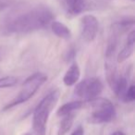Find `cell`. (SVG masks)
I'll use <instances>...</instances> for the list:
<instances>
[{
    "mask_svg": "<svg viewBox=\"0 0 135 135\" xmlns=\"http://www.w3.org/2000/svg\"><path fill=\"white\" fill-rule=\"evenodd\" d=\"M104 89V84L99 78H88L76 85L74 93L78 97L90 102L99 97Z\"/></svg>",
    "mask_w": 135,
    "mask_h": 135,
    "instance_id": "obj_5",
    "label": "cell"
},
{
    "mask_svg": "<svg viewBox=\"0 0 135 135\" xmlns=\"http://www.w3.org/2000/svg\"><path fill=\"white\" fill-rule=\"evenodd\" d=\"M71 135H84V129L81 126H79L75 131L72 132Z\"/></svg>",
    "mask_w": 135,
    "mask_h": 135,
    "instance_id": "obj_16",
    "label": "cell"
},
{
    "mask_svg": "<svg viewBox=\"0 0 135 135\" xmlns=\"http://www.w3.org/2000/svg\"><path fill=\"white\" fill-rule=\"evenodd\" d=\"M54 21V14L45 6H36L11 14L5 21L3 31L7 33H29L46 28Z\"/></svg>",
    "mask_w": 135,
    "mask_h": 135,
    "instance_id": "obj_1",
    "label": "cell"
},
{
    "mask_svg": "<svg viewBox=\"0 0 135 135\" xmlns=\"http://www.w3.org/2000/svg\"><path fill=\"white\" fill-rule=\"evenodd\" d=\"M63 6L68 14L77 16L91 9L92 3L89 0H62Z\"/></svg>",
    "mask_w": 135,
    "mask_h": 135,
    "instance_id": "obj_7",
    "label": "cell"
},
{
    "mask_svg": "<svg viewBox=\"0 0 135 135\" xmlns=\"http://www.w3.org/2000/svg\"><path fill=\"white\" fill-rule=\"evenodd\" d=\"M74 55H75V50L74 49H70L69 52H68V56H67V60L70 61V59L74 57Z\"/></svg>",
    "mask_w": 135,
    "mask_h": 135,
    "instance_id": "obj_17",
    "label": "cell"
},
{
    "mask_svg": "<svg viewBox=\"0 0 135 135\" xmlns=\"http://www.w3.org/2000/svg\"><path fill=\"white\" fill-rule=\"evenodd\" d=\"M99 30L98 20L94 15H85L81 20V36L86 43H92Z\"/></svg>",
    "mask_w": 135,
    "mask_h": 135,
    "instance_id": "obj_6",
    "label": "cell"
},
{
    "mask_svg": "<svg viewBox=\"0 0 135 135\" xmlns=\"http://www.w3.org/2000/svg\"><path fill=\"white\" fill-rule=\"evenodd\" d=\"M8 6V4L6 2V1H4V0H0V11H2V10H4L5 8H7Z\"/></svg>",
    "mask_w": 135,
    "mask_h": 135,
    "instance_id": "obj_18",
    "label": "cell"
},
{
    "mask_svg": "<svg viewBox=\"0 0 135 135\" xmlns=\"http://www.w3.org/2000/svg\"><path fill=\"white\" fill-rule=\"evenodd\" d=\"M51 29H52V32L61 39L69 40L71 37V32L70 28L60 21H53L51 22Z\"/></svg>",
    "mask_w": 135,
    "mask_h": 135,
    "instance_id": "obj_10",
    "label": "cell"
},
{
    "mask_svg": "<svg viewBox=\"0 0 135 135\" xmlns=\"http://www.w3.org/2000/svg\"><path fill=\"white\" fill-rule=\"evenodd\" d=\"M23 135H32V133H25V134H23Z\"/></svg>",
    "mask_w": 135,
    "mask_h": 135,
    "instance_id": "obj_21",
    "label": "cell"
},
{
    "mask_svg": "<svg viewBox=\"0 0 135 135\" xmlns=\"http://www.w3.org/2000/svg\"><path fill=\"white\" fill-rule=\"evenodd\" d=\"M124 102L126 103H131L135 100V86L134 84H131L128 87L127 91H126L125 94H124V97H123Z\"/></svg>",
    "mask_w": 135,
    "mask_h": 135,
    "instance_id": "obj_15",
    "label": "cell"
},
{
    "mask_svg": "<svg viewBox=\"0 0 135 135\" xmlns=\"http://www.w3.org/2000/svg\"><path fill=\"white\" fill-rule=\"evenodd\" d=\"M132 1H133V0H132Z\"/></svg>",
    "mask_w": 135,
    "mask_h": 135,
    "instance_id": "obj_22",
    "label": "cell"
},
{
    "mask_svg": "<svg viewBox=\"0 0 135 135\" xmlns=\"http://www.w3.org/2000/svg\"><path fill=\"white\" fill-rule=\"evenodd\" d=\"M134 44H135V32L132 30L128 34L127 40H126V43L124 45V46L119 51V53L117 55L116 60L118 63H123V62H125L126 60L129 59L132 56L133 51H134Z\"/></svg>",
    "mask_w": 135,
    "mask_h": 135,
    "instance_id": "obj_8",
    "label": "cell"
},
{
    "mask_svg": "<svg viewBox=\"0 0 135 135\" xmlns=\"http://www.w3.org/2000/svg\"><path fill=\"white\" fill-rule=\"evenodd\" d=\"M62 120L59 123V127L57 129V135H66L69 131L71 129L74 120V115L70 114L65 117H62Z\"/></svg>",
    "mask_w": 135,
    "mask_h": 135,
    "instance_id": "obj_13",
    "label": "cell"
},
{
    "mask_svg": "<svg viewBox=\"0 0 135 135\" xmlns=\"http://www.w3.org/2000/svg\"><path fill=\"white\" fill-rule=\"evenodd\" d=\"M59 99L58 90H54L45 95L40 101L33 111L32 116V129L33 131H45L46 123L49 116Z\"/></svg>",
    "mask_w": 135,
    "mask_h": 135,
    "instance_id": "obj_2",
    "label": "cell"
},
{
    "mask_svg": "<svg viewBox=\"0 0 135 135\" xmlns=\"http://www.w3.org/2000/svg\"><path fill=\"white\" fill-rule=\"evenodd\" d=\"M97 1H98V0H97ZM103 1H104V2H107V0H99V2H103Z\"/></svg>",
    "mask_w": 135,
    "mask_h": 135,
    "instance_id": "obj_20",
    "label": "cell"
},
{
    "mask_svg": "<svg viewBox=\"0 0 135 135\" xmlns=\"http://www.w3.org/2000/svg\"><path fill=\"white\" fill-rule=\"evenodd\" d=\"M18 83V78L14 76H6L0 79V89L1 88H10L15 86Z\"/></svg>",
    "mask_w": 135,
    "mask_h": 135,
    "instance_id": "obj_14",
    "label": "cell"
},
{
    "mask_svg": "<svg viewBox=\"0 0 135 135\" xmlns=\"http://www.w3.org/2000/svg\"><path fill=\"white\" fill-rule=\"evenodd\" d=\"M91 112L88 121L93 124H102L112 121L116 117L115 107L108 99L97 97L89 102Z\"/></svg>",
    "mask_w": 135,
    "mask_h": 135,
    "instance_id": "obj_4",
    "label": "cell"
},
{
    "mask_svg": "<svg viewBox=\"0 0 135 135\" xmlns=\"http://www.w3.org/2000/svg\"><path fill=\"white\" fill-rule=\"evenodd\" d=\"M83 105V101H72V102H69V103L64 104L63 105L58 108L57 114L58 117H65L67 115L72 114L75 110L81 108V107Z\"/></svg>",
    "mask_w": 135,
    "mask_h": 135,
    "instance_id": "obj_11",
    "label": "cell"
},
{
    "mask_svg": "<svg viewBox=\"0 0 135 135\" xmlns=\"http://www.w3.org/2000/svg\"><path fill=\"white\" fill-rule=\"evenodd\" d=\"M110 135H126V134L124 132H122V131H115V132H113L112 134H110Z\"/></svg>",
    "mask_w": 135,
    "mask_h": 135,
    "instance_id": "obj_19",
    "label": "cell"
},
{
    "mask_svg": "<svg viewBox=\"0 0 135 135\" xmlns=\"http://www.w3.org/2000/svg\"><path fill=\"white\" fill-rule=\"evenodd\" d=\"M47 81V76L42 72H36L28 77L23 83L21 90L17 94L14 99H12L9 103H8L4 107L3 110H8L12 107L19 105L22 103H25L30 100L34 94L37 93L40 87Z\"/></svg>",
    "mask_w": 135,
    "mask_h": 135,
    "instance_id": "obj_3",
    "label": "cell"
},
{
    "mask_svg": "<svg viewBox=\"0 0 135 135\" xmlns=\"http://www.w3.org/2000/svg\"><path fill=\"white\" fill-rule=\"evenodd\" d=\"M81 77V70L77 63H73L66 71L63 77V83L66 86H72L79 81Z\"/></svg>",
    "mask_w": 135,
    "mask_h": 135,
    "instance_id": "obj_9",
    "label": "cell"
},
{
    "mask_svg": "<svg viewBox=\"0 0 135 135\" xmlns=\"http://www.w3.org/2000/svg\"><path fill=\"white\" fill-rule=\"evenodd\" d=\"M128 83H129V81H128L127 77H125V76H119L114 89H113L115 94H116L118 99H121V100L123 99L124 94H125L126 91H127L128 87H129Z\"/></svg>",
    "mask_w": 135,
    "mask_h": 135,
    "instance_id": "obj_12",
    "label": "cell"
}]
</instances>
